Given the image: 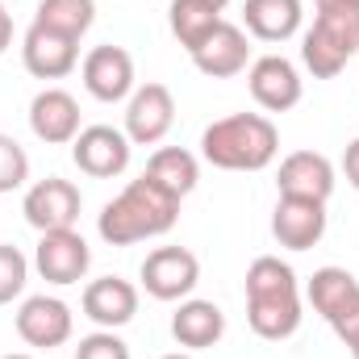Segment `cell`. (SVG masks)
I'll list each match as a JSON object with an SVG mask.
<instances>
[{
  "label": "cell",
  "instance_id": "1",
  "mask_svg": "<svg viewBox=\"0 0 359 359\" xmlns=\"http://www.w3.org/2000/svg\"><path fill=\"white\" fill-rule=\"evenodd\" d=\"M180 222V196L168 192L159 180H151L147 172L138 180H130L96 217V234L109 247H134L147 238L168 234Z\"/></svg>",
  "mask_w": 359,
  "mask_h": 359
},
{
  "label": "cell",
  "instance_id": "2",
  "mask_svg": "<svg viewBox=\"0 0 359 359\" xmlns=\"http://www.w3.org/2000/svg\"><path fill=\"white\" fill-rule=\"evenodd\" d=\"M301 284L280 255H259L247 268V322L259 339L284 343L301 330Z\"/></svg>",
  "mask_w": 359,
  "mask_h": 359
},
{
  "label": "cell",
  "instance_id": "3",
  "mask_svg": "<svg viewBox=\"0 0 359 359\" xmlns=\"http://www.w3.org/2000/svg\"><path fill=\"white\" fill-rule=\"evenodd\" d=\"M280 155V130L268 113H230L201 134V159L217 172H264Z\"/></svg>",
  "mask_w": 359,
  "mask_h": 359
},
{
  "label": "cell",
  "instance_id": "4",
  "mask_svg": "<svg viewBox=\"0 0 359 359\" xmlns=\"http://www.w3.org/2000/svg\"><path fill=\"white\" fill-rule=\"evenodd\" d=\"M351 59H359V0L322 4L301 38V63L313 72V80H334Z\"/></svg>",
  "mask_w": 359,
  "mask_h": 359
},
{
  "label": "cell",
  "instance_id": "5",
  "mask_svg": "<svg viewBox=\"0 0 359 359\" xmlns=\"http://www.w3.org/2000/svg\"><path fill=\"white\" fill-rule=\"evenodd\" d=\"M313 313H322V322L339 334V343L347 351L359 347V280L347 268H318L309 276L305 288Z\"/></svg>",
  "mask_w": 359,
  "mask_h": 359
},
{
  "label": "cell",
  "instance_id": "6",
  "mask_svg": "<svg viewBox=\"0 0 359 359\" xmlns=\"http://www.w3.org/2000/svg\"><path fill=\"white\" fill-rule=\"evenodd\" d=\"M138 280L155 301H188L192 288L201 284V259L188 247H155L142 259Z\"/></svg>",
  "mask_w": 359,
  "mask_h": 359
},
{
  "label": "cell",
  "instance_id": "7",
  "mask_svg": "<svg viewBox=\"0 0 359 359\" xmlns=\"http://www.w3.org/2000/svg\"><path fill=\"white\" fill-rule=\"evenodd\" d=\"M80 209H84L80 188L63 176L34 180L25 188V201H21V213H25V222L38 234H46V230H72L80 222Z\"/></svg>",
  "mask_w": 359,
  "mask_h": 359
},
{
  "label": "cell",
  "instance_id": "8",
  "mask_svg": "<svg viewBox=\"0 0 359 359\" xmlns=\"http://www.w3.org/2000/svg\"><path fill=\"white\" fill-rule=\"evenodd\" d=\"M34 268L46 284L55 288H67V284H80L92 268V251L84 243V234L72 226V230H46L38 234V247H34Z\"/></svg>",
  "mask_w": 359,
  "mask_h": 359
},
{
  "label": "cell",
  "instance_id": "9",
  "mask_svg": "<svg viewBox=\"0 0 359 359\" xmlns=\"http://www.w3.org/2000/svg\"><path fill=\"white\" fill-rule=\"evenodd\" d=\"M176 126V96L168 84H142L126 100V138L134 147H159Z\"/></svg>",
  "mask_w": 359,
  "mask_h": 359
},
{
  "label": "cell",
  "instance_id": "10",
  "mask_svg": "<svg viewBox=\"0 0 359 359\" xmlns=\"http://www.w3.org/2000/svg\"><path fill=\"white\" fill-rule=\"evenodd\" d=\"M130 151L134 142L126 138V130H113V126H84L72 142L76 168L92 180H117L130 168Z\"/></svg>",
  "mask_w": 359,
  "mask_h": 359
},
{
  "label": "cell",
  "instance_id": "11",
  "mask_svg": "<svg viewBox=\"0 0 359 359\" xmlns=\"http://www.w3.org/2000/svg\"><path fill=\"white\" fill-rule=\"evenodd\" d=\"M76 330V318H72V305L59 301V297H25L21 309H17V334L25 347H38V351H55L72 339Z\"/></svg>",
  "mask_w": 359,
  "mask_h": 359
},
{
  "label": "cell",
  "instance_id": "12",
  "mask_svg": "<svg viewBox=\"0 0 359 359\" xmlns=\"http://www.w3.org/2000/svg\"><path fill=\"white\" fill-rule=\"evenodd\" d=\"M271 234L284 251H309L326 238V201L280 196L271 209Z\"/></svg>",
  "mask_w": 359,
  "mask_h": 359
},
{
  "label": "cell",
  "instance_id": "13",
  "mask_svg": "<svg viewBox=\"0 0 359 359\" xmlns=\"http://www.w3.org/2000/svg\"><path fill=\"white\" fill-rule=\"evenodd\" d=\"M84 88L92 100L100 104H117V100H130L134 92V59L126 46H92L84 55Z\"/></svg>",
  "mask_w": 359,
  "mask_h": 359
},
{
  "label": "cell",
  "instance_id": "14",
  "mask_svg": "<svg viewBox=\"0 0 359 359\" xmlns=\"http://www.w3.org/2000/svg\"><path fill=\"white\" fill-rule=\"evenodd\" d=\"M247 88H251V100L264 113H288V109L301 104V72L284 55H264V59L251 63Z\"/></svg>",
  "mask_w": 359,
  "mask_h": 359
},
{
  "label": "cell",
  "instance_id": "15",
  "mask_svg": "<svg viewBox=\"0 0 359 359\" xmlns=\"http://www.w3.org/2000/svg\"><path fill=\"white\" fill-rule=\"evenodd\" d=\"M21 63L34 80H63L80 63V42L63 38L46 25H29L25 38H21Z\"/></svg>",
  "mask_w": 359,
  "mask_h": 359
},
{
  "label": "cell",
  "instance_id": "16",
  "mask_svg": "<svg viewBox=\"0 0 359 359\" xmlns=\"http://www.w3.org/2000/svg\"><path fill=\"white\" fill-rule=\"evenodd\" d=\"M192 67L209 80H230V76H243L247 63H251V42H247V29L234 25V21H222L192 55Z\"/></svg>",
  "mask_w": 359,
  "mask_h": 359
},
{
  "label": "cell",
  "instance_id": "17",
  "mask_svg": "<svg viewBox=\"0 0 359 359\" xmlns=\"http://www.w3.org/2000/svg\"><path fill=\"white\" fill-rule=\"evenodd\" d=\"M29 130L46 147H72L80 126V100L63 88H42L29 100Z\"/></svg>",
  "mask_w": 359,
  "mask_h": 359
},
{
  "label": "cell",
  "instance_id": "18",
  "mask_svg": "<svg viewBox=\"0 0 359 359\" xmlns=\"http://www.w3.org/2000/svg\"><path fill=\"white\" fill-rule=\"evenodd\" d=\"M80 309L88 322H96V330H121L138 313V288L121 276H100L84 288Z\"/></svg>",
  "mask_w": 359,
  "mask_h": 359
},
{
  "label": "cell",
  "instance_id": "19",
  "mask_svg": "<svg viewBox=\"0 0 359 359\" xmlns=\"http://www.w3.org/2000/svg\"><path fill=\"white\" fill-rule=\"evenodd\" d=\"M334 163L318 151H292L280 159L276 172V188L280 196H309V201H330L334 192Z\"/></svg>",
  "mask_w": 359,
  "mask_h": 359
},
{
  "label": "cell",
  "instance_id": "20",
  "mask_svg": "<svg viewBox=\"0 0 359 359\" xmlns=\"http://www.w3.org/2000/svg\"><path fill=\"white\" fill-rule=\"evenodd\" d=\"M222 334H226V313L213 301L188 297V301H180V309L172 313V339H176L180 347H188V351L217 347Z\"/></svg>",
  "mask_w": 359,
  "mask_h": 359
},
{
  "label": "cell",
  "instance_id": "21",
  "mask_svg": "<svg viewBox=\"0 0 359 359\" xmlns=\"http://www.w3.org/2000/svg\"><path fill=\"white\" fill-rule=\"evenodd\" d=\"M301 0H247L243 4V25L259 42H288L301 29Z\"/></svg>",
  "mask_w": 359,
  "mask_h": 359
},
{
  "label": "cell",
  "instance_id": "22",
  "mask_svg": "<svg viewBox=\"0 0 359 359\" xmlns=\"http://www.w3.org/2000/svg\"><path fill=\"white\" fill-rule=\"evenodd\" d=\"M226 17H222V8H213V4H205V0H172V8H168V25H172V38H176L180 46L192 55L217 25H222Z\"/></svg>",
  "mask_w": 359,
  "mask_h": 359
},
{
  "label": "cell",
  "instance_id": "23",
  "mask_svg": "<svg viewBox=\"0 0 359 359\" xmlns=\"http://www.w3.org/2000/svg\"><path fill=\"white\" fill-rule=\"evenodd\" d=\"M147 176L159 180L168 192H176L180 201L196 188V180H201V163H196V155L192 151H184V147H159L151 159H147Z\"/></svg>",
  "mask_w": 359,
  "mask_h": 359
},
{
  "label": "cell",
  "instance_id": "24",
  "mask_svg": "<svg viewBox=\"0 0 359 359\" xmlns=\"http://www.w3.org/2000/svg\"><path fill=\"white\" fill-rule=\"evenodd\" d=\"M96 21V0H38L34 25H46L63 38H84Z\"/></svg>",
  "mask_w": 359,
  "mask_h": 359
},
{
  "label": "cell",
  "instance_id": "25",
  "mask_svg": "<svg viewBox=\"0 0 359 359\" xmlns=\"http://www.w3.org/2000/svg\"><path fill=\"white\" fill-rule=\"evenodd\" d=\"M25 280H29V259L13 243H0V305H13L25 292Z\"/></svg>",
  "mask_w": 359,
  "mask_h": 359
},
{
  "label": "cell",
  "instance_id": "26",
  "mask_svg": "<svg viewBox=\"0 0 359 359\" xmlns=\"http://www.w3.org/2000/svg\"><path fill=\"white\" fill-rule=\"evenodd\" d=\"M25 180H29V155H25V147L17 138L0 134V196L25 188Z\"/></svg>",
  "mask_w": 359,
  "mask_h": 359
},
{
  "label": "cell",
  "instance_id": "27",
  "mask_svg": "<svg viewBox=\"0 0 359 359\" xmlns=\"http://www.w3.org/2000/svg\"><path fill=\"white\" fill-rule=\"evenodd\" d=\"M76 359H130V347L117 330H92L80 339Z\"/></svg>",
  "mask_w": 359,
  "mask_h": 359
},
{
  "label": "cell",
  "instance_id": "28",
  "mask_svg": "<svg viewBox=\"0 0 359 359\" xmlns=\"http://www.w3.org/2000/svg\"><path fill=\"white\" fill-rule=\"evenodd\" d=\"M343 176H347V184L359 192V138H351L347 151H343Z\"/></svg>",
  "mask_w": 359,
  "mask_h": 359
},
{
  "label": "cell",
  "instance_id": "29",
  "mask_svg": "<svg viewBox=\"0 0 359 359\" xmlns=\"http://www.w3.org/2000/svg\"><path fill=\"white\" fill-rule=\"evenodd\" d=\"M13 46V13L4 8V0H0V55Z\"/></svg>",
  "mask_w": 359,
  "mask_h": 359
},
{
  "label": "cell",
  "instance_id": "30",
  "mask_svg": "<svg viewBox=\"0 0 359 359\" xmlns=\"http://www.w3.org/2000/svg\"><path fill=\"white\" fill-rule=\"evenodd\" d=\"M322 4H355V0H318V8H322Z\"/></svg>",
  "mask_w": 359,
  "mask_h": 359
},
{
  "label": "cell",
  "instance_id": "31",
  "mask_svg": "<svg viewBox=\"0 0 359 359\" xmlns=\"http://www.w3.org/2000/svg\"><path fill=\"white\" fill-rule=\"evenodd\" d=\"M205 4H213V8H226V4H230V0H205Z\"/></svg>",
  "mask_w": 359,
  "mask_h": 359
},
{
  "label": "cell",
  "instance_id": "32",
  "mask_svg": "<svg viewBox=\"0 0 359 359\" xmlns=\"http://www.w3.org/2000/svg\"><path fill=\"white\" fill-rule=\"evenodd\" d=\"M0 359H34V355H0Z\"/></svg>",
  "mask_w": 359,
  "mask_h": 359
},
{
  "label": "cell",
  "instance_id": "33",
  "mask_svg": "<svg viewBox=\"0 0 359 359\" xmlns=\"http://www.w3.org/2000/svg\"><path fill=\"white\" fill-rule=\"evenodd\" d=\"M163 359H192V355H163Z\"/></svg>",
  "mask_w": 359,
  "mask_h": 359
},
{
  "label": "cell",
  "instance_id": "34",
  "mask_svg": "<svg viewBox=\"0 0 359 359\" xmlns=\"http://www.w3.org/2000/svg\"><path fill=\"white\" fill-rule=\"evenodd\" d=\"M351 359H359V347H355V351H351Z\"/></svg>",
  "mask_w": 359,
  "mask_h": 359
}]
</instances>
